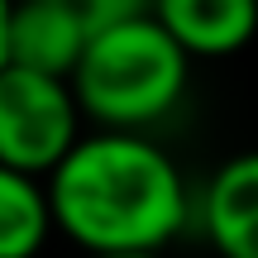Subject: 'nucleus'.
Returning <instances> with one entry per match:
<instances>
[{
    "mask_svg": "<svg viewBox=\"0 0 258 258\" xmlns=\"http://www.w3.org/2000/svg\"><path fill=\"white\" fill-rule=\"evenodd\" d=\"M43 196L82 253H167L191 230V186L153 134L82 129L43 172Z\"/></svg>",
    "mask_w": 258,
    "mask_h": 258,
    "instance_id": "f257e3e1",
    "label": "nucleus"
},
{
    "mask_svg": "<svg viewBox=\"0 0 258 258\" xmlns=\"http://www.w3.org/2000/svg\"><path fill=\"white\" fill-rule=\"evenodd\" d=\"M191 86V57L163 34L153 15H129L86 34L67 91H72L82 124L91 129H129L148 134L182 105Z\"/></svg>",
    "mask_w": 258,
    "mask_h": 258,
    "instance_id": "f03ea898",
    "label": "nucleus"
},
{
    "mask_svg": "<svg viewBox=\"0 0 258 258\" xmlns=\"http://www.w3.org/2000/svg\"><path fill=\"white\" fill-rule=\"evenodd\" d=\"M67 77H48L34 67H0V163L29 177H43L82 134Z\"/></svg>",
    "mask_w": 258,
    "mask_h": 258,
    "instance_id": "7ed1b4c3",
    "label": "nucleus"
},
{
    "mask_svg": "<svg viewBox=\"0 0 258 258\" xmlns=\"http://www.w3.org/2000/svg\"><path fill=\"white\" fill-rule=\"evenodd\" d=\"M191 225L220 258H258V158L234 153L191 191Z\"/></svg>",
    "mask_w": 258,
    "mask_h": 258,
    "instance_id": "20e7f679",
    "label": "nucleus"
},
{
    "mask_svg": "<svg viewBox=\"0 0 258 258\" xmlns=\"http://www.w3.org/2000/svg\"><path fill=\"white\" fill-rule=\"evenodd\" d=\"M258 0H148V15L186 57H234L253 38Z\"/></svg>",
    "mask_w": 258,
    "mask_h": 258,
    "instance_id": "39448f33",
    "label": "nucleus"
},
{
    "mask_svg": "<svg viewBox=\"0 0 258 258\" xmlns=\"http://www.w3.org/2000/svg\"><path fill=\"white\" fill-rule=\"evenodd\" d=\"M86 43V29L53 0H10L5 24V62L34 67L48 77H67Z\"/></svg>",
    "mask_w": 258,
    "mask_h": 258,
    "instance_id": "423d86ee",
    "label": "nucleus"
},
{
    "mask_svg": "<svg viewBox=\"0 0 258 258\" xmlns=\"http://www.w3.org/2000/svg\"><path fill=\"white\" fill-rule=\"evenodd\" d=\"M53 234L43 177L0 163V258H38Z\"/></svg>",
    "mask_w": 258,
    "mask_h": 258,
    "instance_id": "0eeeda50",
    "label": "nucleus"
},
{
    "mask_svg": "<svg viewBox=\"0 0 258 258\" xmlns=\"http://www.w3.org/2000/svg\"><path fill=\"white\" fill-rule=\"evenodd\" d=\"M53 5H62L67 15H72L77 24L86 29V34H96V29L115 24V19L144 15V10H148V0H53Z\"/></svg>",
    "mask_w": 258,
    "mask_h": 258,
    "instance_id": "6e6552de",
    "label": "nucleus"
},
{
    "mask_svg": "<svg viewBox=\"0 0 258 258\" xmlns=\"http://www.w3.org/2000/svg\"><path fill=\"white\" fill-rule=\"evenodd\" d=\"M5 24H10V0H0V67H5Z\"/></svg>",
    "mask_w": 258,
    "mask_h": 258,
    "instance_id": "1a4fd4ad",
    "label": "nucleus"
},
{
    "mask_svg": "<svg viewBox=\"0 0 258 258\" xmlns=\"http://www.w3.org/2000/svg\"><path fill=\"white\" fill-rule=\"evenodd\" d=\"M86 258H163V253H86Z\"/></svg>",
    "mask_w": 258,
    "mask_h": 258,
    "instance_id": "9d476101",
    "label": "nucleus"
}]
</instances>
